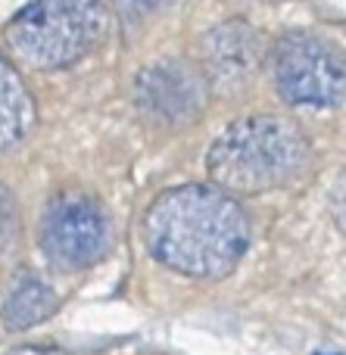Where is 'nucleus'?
Here are the masks:
<instances>
[{
    "label": "nucleus",
    "instance_id": "obj_1",
    "mask_svg": "<svg viewBox=\"0 0 346 355\" xmlns=\"http://www.w3.org/2000/svg\"><path fill=\"white\" fill-rule=\"evenodd\" d=\"M144 243L156 262L178 275L225 277L250 246V218L228 190L181 184L147 209Z\"/></svg>",
    "mask_w": 346,
    "mask_h": 355
},
{
    "label": "nucleus",
    "instance_id": "obj_2",
    "mask_svg": "<svg viewBox=\"0 0 346 355\" xmlns=\"http://www.w3.org/2000/svg\"><path fill=\"white\" fill-rule=\"evenodd\" d=\"M309 162V141L297 122L281 116H247L231 122L206 153V168L216 187L228 193H268Z\"/></svg>",
    "mask_w": 346,
    "mask_h": 355
},
{
    "label": "nucleus",
    "instance_id": "obj_3",
    "mask_svg": "<svg viewBox=\"0 0 346 355\" xmlns=\"http://www.w3.org/2000/svg\"><path fill=\"white\" fill-rule=\"evenodd\" d=\"M103 31V0H31L6 25V44L19 62L47 72L78 62Z\"/></svg>",
    "mask_w": 346,
    "mask_h": 355
},
{
    "label": "nucleus",
    "instance_id": "obj_4",
    "mask_svg": "<svg viewBox=\"0 0 346 355\" xmlns=\"http://www.w3.org/2000/svg\"><path fill=\"white\" fill-rule=\"evenodd\" d=\"M268 75L291 106L331 110L346 97V56L318 35L291 31L278 37L268 50Z\"/></svg>",
    "mask_w": 346,
    "mask_h": 355
},
{
    "label": "nucleus",
    "instance_id": "obj_5",
    "mask_svg": "<svg viewBox=\"0 0 346 355\" xmlns=\"http://www.w3.org/2000/svg\"><path fill=\"white\" fill-rule=\"evenodd\" d=\"M41 246L60 271H81L106 252L110 225L87 193L62 190L44 212Z\"/></svg>",
    "mask_w": 346,
    "mask_h": 355
},
{
    "label": "nucleus",
    "instance_id": "obj_6",
    "mask_svg": "<svg viewBox=\"0 0 346 355\" xmlns=\"http://www.w3.org/2000/svg\"><path fill=\"white\" fill-rule=\"evenodd\" d=\"M209 81L197 66L184 60H159L147 66L135 81L137 110L156 125L178 128L191 125L203 112Z\"/></svg>",
    "mask_w": 346,
    "mask_h": 355
},
{
    "label": "nucleus",
    "instance_id": "obj_7",
    "mask_svg": "<svg viewBox=\"0 0 346 355\" xmlns=\"http://www.w3.org/2000/svg\"><path fill=\"white\" fill-rule=\"evenodd\" d=\"M200 62L212 87L218 91H241L253 81L262 66V37L241 19L209 28L200 41Z\"/></svg>",
    "mask_w": 346,
    "mask_h": 355
},
{
    "label": "nucleus",
    "instance_id": "obj_8",
    "mask_svg": "<svg viewBox=\"0 0 346 355\" xmlns=\"http://www.w3.org/2000/svg\"><path fill=\"white\" fill-rule=\"evenodd\" d=\"M35 125V100L12 62L0 53V153L16 147Z\"/></svg>",
    "mask_w": 346,
    "mask_h": 355
},
{
    "label": "nucleus",
    "instance_id": "obj_9",
    "mask_svg": "<svg viewBox=\"0 0 346 355\" xmlns=\"http://www.w3.org/2000/svg\"><path fill=\"white\" fill-rule=\"evenodd\" d=\"M56 309H60V296L53 293L50 284H44L35 275H19L3 296V321L12 331L41 324Z\"/></svg>",
    "mask_w": 346,
    "mask_h": 355
},
{
    "label": "nucleus",
    "instance_id": "obj_10",
    "mask_svg": "<svg viewBox=\"0 0 346 355\" xmlns=\"http://www.w3.org/2000/svg\"><path fill=\"white\" fill-rule=\"evenodd\" d=\"M175 0H116L119 6V16H122L125 25H141L147 22L150 16L162 12L166 6H172Z\"/></svg>",
    "mask_w": 346,
    "mask_h": 355
},
{
    "label": "nucleus",
    "instance_id": "obj_11",
    "mask_svg": "<svg viewBox=\"0 0 346 355\" xmlns=\"http://www.w3.org/2000/svg\"><path fill=\"white\" fill-rule=\"evenodd\" d=\"M16 231H19L16 200H12V193L0 184V252L10 250V243L16 240Z\"/></svg>",
    "mask_w": 346,
    "mask_h": 355
},
{
    "label": "nucleus",
    "instance_id": "obj_12",
    "mask_svg": "<svg viewBox=\"0 0 346 355\" xmlns=\"http://www.w3.org/2000/svg\"><path fill=\"white\" fill-rule=\"evenodd\" d=\"M6 355H66L62 349H53V346H16Z\"/></svg>",
    "mask_w": 346,
    "mask_h": 355
},
{
    "label": "nucleus",
    "instance_id": "obj_13",
    "mask_svg": "<svg viewBox=\"0 0 346 355\" xmlns=\"http://www.w3.org/2000/svg\"><path fill=\"white\" fill-rule=\"evenodd\" d=\"M337 218H340V225L346 227V175H343L340 187H337Z\"/></svg>",
    "mask_w": 346,
    "mask_h": 355
}]
</instances>
